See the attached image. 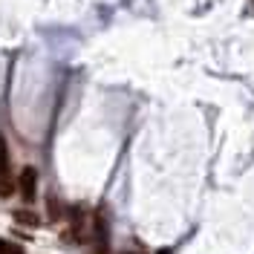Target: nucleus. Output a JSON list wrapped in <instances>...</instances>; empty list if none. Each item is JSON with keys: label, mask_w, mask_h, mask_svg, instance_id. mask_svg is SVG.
Returning <instances> with one entry per match:
<instances>
[{"label": "nucleus", "mask_w": 254, "mask_h": 254, "mask_svg": "<svg viewBox=\"0 0 254 254\" xmlns=\"http://www.w3.org/2000/svg\"><path fill=\"white\" fill-rule=\"evenodd\" d=\"M159 254H171V252H168V249H162V252H159Z\"/></svg>", "instance_id": "5"}, {"label": "nucleus", "mask_w": 254, "mask_h": 254, "mask_svg": "<svg viewBox=\"0 0 254 254\" xmlns=\"http://www.w3.org/2000/svg\"><path fill=\"white\" fill-rule=\"evenodd\" d=\"M35 185H38V174H35L32 168H26V171L20 174V182H17L20 196H23V199H32V196H35Z\"/></svg>", "instance_id": "2"}, {"label": "nucleus", "mask_w": 254, "mask_h": 254, "mask_svg": "<svg viewBox=\"0 0 254 254\" xmlns=\"http://www.w3.org/2000/svg\"><path fill=\"white\" fill-rule=\"evenodd\" d=\"M12 193V179H9V150H6V139L0 136V196Z\"/></svg>", "instance_id": "1"}, {"label": "nucleus", "mask_w": 254, "mask_h": 254, "mask_svg": "<svg viewBox=\"0 0 254 254\" xmlns=\"http://www.w3.org/2000/svg\"><path fill=\"white\" fill-rule=\"evenodd\" d=\"M15 217H17L20 222H26V225H38V217H35V214H26V211H17Z\"/></svg>", "instance_id": "4"}, {"label": "nucleus", "mask_w": 254, "mask_h": 254, "mask_svg": "<svg viewBox=\"0 0 254 254\" xmlns=\"http://www.w3.org/2000/svg\"><path fill=\"white\" fill-rule=\"evenodd\" d=\"M0 254H23V249L12 240H0Z\"/></svg>", "instance_id": "3"}]
</instances>
